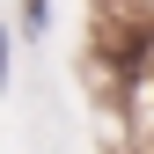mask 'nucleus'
Returning <instances> with one entry per match:
<instances>
[{
	"instance_id": "1",
	"label": "nucleus",
	"mask_w": 154,
	"mask_h": 154,
	"mask_svg": "<svg viewBox=\"0 0 154 154\" xmlns=\"http://www.w3.org/2000/svg\"><path fill=\"white\" fill-rule=\"evenodd\" d=\"M0 88H8V29H0Z\"/></svg>"
}]
</instances>
